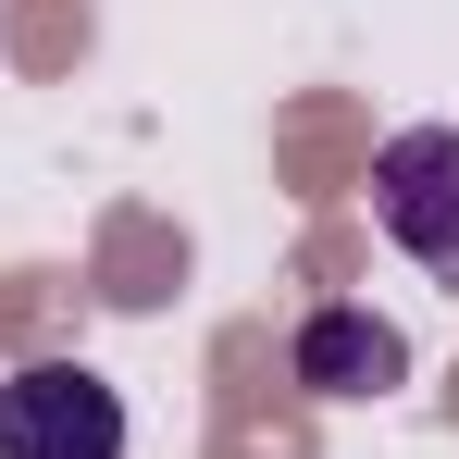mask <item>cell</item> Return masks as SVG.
Here are the masks:
<instances>
[{"mask_svg":"<svg viewBox=\"0 0 459 459\" xmlns=\"http://www.w3.org/2000/svg\"><path fill=\"white\" fill-rule=\"evenodd\" d=\"M0 459H125V397L87 360H25L0 385Z\"/></svg>","mask_w":459,"mask_h":459,"instance_id":"obj_1","label":"cell"},{"mask_svg":"<svg viewBox=\"0 0 459 459\" xmlns=\"http://www.w3.org/2000/svg\"><path fill=\"white\" fill-rule=\"evenodd\" d=\"M373 224L422 273H459V125H397L373 150Z\"/></svg>","mask_w":459,"mask_h":459,"instance_id":"obj_2","label":"cell"},{"mask_svg":"<svg viewBox=\"0 0 459 459\" xmlns=\"http://www.w3.org/2000/svg\"><path fill=\"white\" fill-rule=\"evenodd\" d=\"M299 385L310 397H385V385H410V335L385 323V310H310L299 323Z\"/></svg>","mask_w":459,"mask_h":459,"instance_id":"obj_3","label":"cell"}]
</instances>
